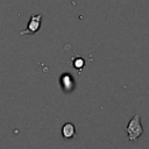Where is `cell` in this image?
I'll return each mask as SVG.
<instances>
[{
	"instance_id": "3",
	"label": "cell",
	"mask_w": 149,
	"mask_h": 149,
	"mask_svg": "<svg viewBox=\"0 0 149 149\" xmlns=\"http://www.w3.org/2000/svg\"><path fill=\"white\" fill-rule=\"evenodd\" d=\"M62 135L64 139H72L76 135V128L71 122H66L62 127Z\"/></svg>"
},
{
	"instance_id": "2",
	"label": "cell",
	"mask_w": 149,
	"mask_h": 149,
	"mask_svg": "<svg viewBox=\"0 0 149 149\" xmlns=\"http://www.w3.org/2000/svg\"><path fill=\"white\" fill-rule=\"evenodd\" d=\"M42 17H43L42 14H33L30 16V19H29V22L27 24V28L24 30H21L19 34L21 36H23V35H28V34L29 35H33V34L37 33L40 30V28H41Z\"/></svg>"
},
{
	"instance_id": "5",
	"label": "cell",
	"mask_w": 149,
	"mask_h": 149,
	"mask_svg": "<svg viewBox=\"0 0 149 149\" xmlns=\"http://www.w3.org/2000/svg\"><path fill=\"white\" fill-rule=\"evenodd\" d=\"M85 66V59L81 57H77L73 59V68H76L77 70H81Z\"/></svg>"
},
{
	"instance_id": "1",
	"label": "cell",
	"mask_w": 149,
	"mask_h": 149,
	"mask_svg": "<svg viewBox=\"0 0 149 149\" xmlns=\"http://www.w3.org/2000/svg\"><path fill=\"white\" fill-rule=\"evenodd\" d=\"M127 134H128V140L130 142H135L142 134H143V127L141 125V116L140 114H135L128 122L126 127Z\"/></svg>"
},
{
	"instance_id": "4",
	"label": "cell",
	"mask_w": 149,
	"mask_h": 149,
	"mask_svg": "<svg viewBox=\"0 0 149 149\" xmlns=\"http://www.w3.org/2000/svg\"><path fill=\"white\" fill-rule=\"evenodd\" d=\"M61 85H62L64 91H71L73 88V85H74L72 77L70 74H68V73L63 74L61 77Z\"/></svg>"
}]
</instances>
